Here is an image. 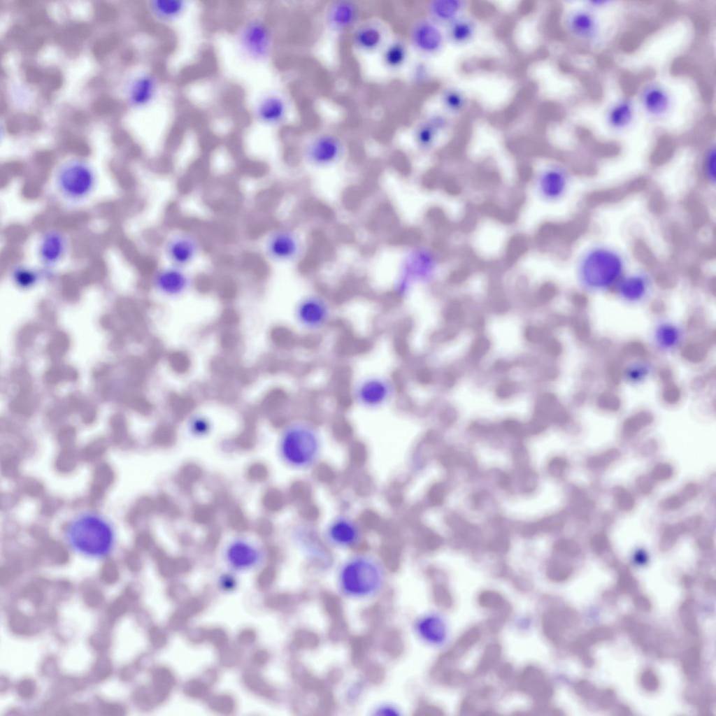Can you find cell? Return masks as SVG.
<instances>
[{
	"instance_id": "19",
	"label": "cell",
	"mask_w": 716,
	"mask_h": 716,
	"mask_svg": "<svg viewBox=\"0 0 716 716\" xmlns=\"http://www.w3.org/2000/svg\"><path fill=\"white\" fill-rule=\"evenodd\" d=\"M650 282L648 277L640 273L622 276L616 284L618 296L628 303L642 301L647 294Z\"/></svg>"
},
{
	"instance_id": "21",
	"label": "cell",
	"mask_w": 716,
	"mask_h": 716,
	"mask_svg": "<svg viewBox=\"0 0 716 716\" xmlns=\"http://www.w3.org/2000/svg\"><path fill=\"white\" fill-rule=\"evenodd\" d=\"M358 17L357 6L346 1L333 3L327 9L326 21L334 31H343L353 26Z\"/></svg>"
},
{
	"instance_id": "22",
	"label": "cell",
	"mask_w": 716,
	"mask_h": 716,
	"mask_svg": "<svg viewBox=\"0 0 716 716\" xmlns=\"http://www.w3.org/2000/svg\"><path fill=\"white\" fill-rule=\"evenodd\" d=\"M156 92L157 82L155 78L149 74H142L131 82L127 96L131 106L141 108L148 105L153 100Z\"/></svg>"
},
{
	"instance_id": "33",
	"label": "cell",
	"mask_w": 716,
	"mask_h": 716,
	"mask_svg": "<svg viewBox=\"0 0 716 716\" xmlns=\"http://www.w3.org/2000/svg\"><path fill=\"white\" fill-rule=\"evenodd\" d=\"M228 556L230 561L236 566H250L257 559V552L249 545L243 542H236L229 549Z\"/></svg>"
},
{
	"instance_id": "25",
	"label": "cell",
	"mask_w": 716,
	"mask_h": 716,
	"mask_svg": "<svg viewBox=\"0 0 716 716\" xmlns=\"http://www.w3.org/2000/svg\"><path fill=\"white\" fill-rule=\"evenodd\" d=\"M477 32V24L473 19L461 16L447 26L445 38L455 45L471 43Z\"/></svg>"
},
{
	"instance_id": "27",
	"label": "cell",
	"mask_w": 716,
	"mask_h": 716,
	"mask_svg": "<svg viewBox=\"0 0 716 716\" xmlns=\"http://www.w3.org/2000/svg\"><path fill=\"white\" fill-rule=\"evenodd\" d=\"M682 336L680 327L671 322H660L654 331L655 344L662 351L675 349L680 343Z\"/></svg>"
},
{
	"instance_id": "9",
	"label": "cell",
	"mask_w": 716,
	"mask_h": 716,
	"mask_svg": "<svg viewBox=\"0 0 716 716\" xmlns=\"http://www.w3.org/2000/svg\"><path fill=\"white\" fill-rule=\"evenodd\" d=\"M409 40L417 52L430 57L436 56L443 50L446 38L438 24L429 17H423L412 24Z\"/></svg>"
},
{
	"instance_id": "38",
	"label": "cell",
	"mask_w": 716,
	"mask_h": 716,
	"mask_svg": "<svg viewBox=\"0 0 716 716\" xmlns=\"http://www.w3.org/2000/svg\"><path fill=\"white\" fill-rule=\"evenodd\" d=\"M443 315L448 324L456 326L462 323L465 317L464 310H463L462 307L458 303L449 304Z\"/></svg>"
},
{
	"instance_id": "8",
	"label": "cell",
	"mask_w": 716,
	"mask_h": 716,
	"mask_svg": "<svg viewBox=\"0 0 716 716\" xmlns=\"http://www.w3.org/2000/svg\"><path fill=\"white\" fill-rule=\"evenodd\" d=\"M345 146L337 136L322 134L310 140L303 149V157L310 165L326 167L334 165L343 157Z\"/></svg>"
},
{
	"instance_id": "4",
	"label": "cell",
	"mask_w": 716,
	"mask_h": 716,
	"mask_svg": "<svg viewBox=\"0 0 716 716\" xmlns=\"http://www.w3.org/2000/svg\"><path fill=\"white\" fill-rule=\"evenodd\" d=\"M280 446L282 454L289 464L297 467L307 466L318 455V434L313 426L296 423L285 430Z\"/></svg>"
},
{
	"instance_id": "26",
	"label": "cell",
	"mask_w": 716,
	"mask_h": 716,
	"mask_svg": "<svg viewBox=\"0 0 716 716\" xmlns=\"http://www.w3.org/2000/svg\"><path fill=\"white\" fill-rule=\"evenodd\" d=\"M39 245V255L46 264L59 262L65 251V240L61 234L56 231L46 233Z\"/></svg>"
},
{
	"instance_id": "40",
	"label": "cell",
	"mask_w": 716,
	"mask_h": 716,
	"mask_svg": "<svg viewBox=\"0 0 716 716\" xmlns=\"http://www.w3.org/2000/svg\"><path fill=\"white\" fill-rule=\"evenodd\" d=\"M504 430L513 435L520 436L524 433V427L516 420L509 419L503 422Z\"/></svg>"
},
{
	"instance_id": "20",
	"label": "cell",
	"mask_w": 716,
	"mask_h": 716,
	"mask_svg": "<svg viewBox=\"0 0 716 716\" xmlns=\"http://www.w3.org/2000/svg\"><path fill=\"white\" fill-rule=\"evenodd\" d=\"M466 2L461 0H433L427 6L429 18L438 25L446 27L463 16Z\"/></svg>"
},
{
	"instance_id": "54",
	"label": "cell",
	"mask_w": 716,
	"mask_h": 716,
	"mask_svg": "<svg viewBox=\"0 0 716 716\" xmlns=\"http://www.w3.org/2000/svg\"><path fill=\"white\" fill-rule=\"evenodd\" d=\"M508 483L509 480L508 477L505 474L501 475V478H499V484L501 485V486L506 487L508 485Z\"/></svg>"
},
{
	"instance_id": "29",
	"label": "cell",
	"mask_w": 716,
	"mask_h": 716,
	"mask_svg": "<svg viewBox=\"0 0 716 716\" xmlns=\"http://www.w3.org/2000/svg\"><path fill=\"white\" fill-rule=\"evenodd\" d=\"M352 40L359 50L371 52L380 47L383 40V34L378 27L362 26L355 31Z\"/></svg>"
},
{
	"instance_id": "24",
	"label": "cell",
	"mask_w": 716,
	"mask_h": 716,
	"mask_svg": "<svg viewBox=\"0 0 716 716\" xmlns=\"http://www.w3.org/2000/svg\"><path fill=\"white\" fill-rule=\"evenodd\" d=\"M635 117V110L631 101L622 99L613 103L606 114V122L612 129L622 131L631 124Z\"/></svg>"
},
{
	"instance_id": "23",
	"label": "cell",
	"mask_w": 716,
	"mask_h": 716,
	"mask_svg": "<svg viewBox=\"0 0 716 716\" xmlns=\"http://www.w3.org/2000/svg\"><path fill=\"white\" fill-rule=\"evenodd\" d=\"M159 288L170 295H178L187 287L189 280L179 267L172 266L161 270L156 276Z\"/></svg>"
},
{
	"instance_id": "36",
	"label": "cell",
	"mask_w": 716,
	"mask_h": 716,
	"mask_svg": "<svg viewBox=\"0 0 716 716\" xmlns=\"http://www.w3.org/2000/svg\"><path fill=\"white\" fill-rule=\"evenodd\" d=\"M650 367L644 362H636L630 365L625 371V376L628 381L633 383H638L644 380L650 373Z\"/></svg>"
},
{
	"instance_id": "49",
	"label": "cell",
	"mask_w": 716,
	"mask_h": 716,
	"mask_svg": "<svg viewBox=\"0 0 716 716\" xmlns=\"http://www.w3.org/2000/svg\"><path fill=\"white\" fill-rule=\"evenodd\" d=\"M539 531L537 524H530L525 525L523 529L522 534L524 537H530Z\"/></svg>"
},
{
	"instance_id": "48",
	"label": "cell",
	"mask_w": 716,
	"mask_h": 716,
	"mask_svg": "<svg viewBox=\"0 0 716 716\" xmlns=\"http://www.w3.org/2000/svg\"><path fill=\"white\" fill-rule=\"evenodd\" d=\"M545 348L547 353L550 355H557L559 348L557 342L553 339H545Z\"/></svg>"
},
{
	"instance_id": "16",
	"label": "cell",
	"mask_w": 716,
	"mask_h": 716,
	"mask_svg": "<svg viewBox=\"0 0 716 716\" xmlns=\"http://www.w3.org/2000/svg\"><path fill=\"white\" fill-rule=\"evenodd\" d=\"M565 25L573 36L585 41L595 40L600 34L597 18L587 10L571 12L566 18Z\"/></svg>"
},
{
	"instance_id": "46",
	"label": "cell",
	"mask_w": 716,
	"mask_h": 716,
	"mask_svg": "<svg viewBox=\"0 0 716 716\" xmlns=\"http://www.w3.org/2000/svg\"><path fill=\"white\" fill-rule=\"evenodd\" d=\"M415 67L416 68L413 72L414 78H415L418 81H422V80H424L428 75V69L427 68V66L424 64H419Z\"/></svg>"
},
{
	"instance_id": "28",
	"label": "cell",
	"mask_w": 716,
	"mask_h": 716,
	"mask_svg": "<svg viewBox=\"0 0 716 716\" xmlns=\"http://www.w3.org/2000/svg\"><path fill=\"white\" fill-rule=\"evenodd\" d=\"M184 0H155L150 3L152 13L162 22H173L179 18L187 8Z\"/></svg>"
},
{
	"instance_id": "31",
	"label": "cell",
	"mask_w": 716,
	"mask_h": 716,
	"mask_svg": "<svg viewBox=\"0 0 716 716\" xmlns=\"http://www.w3.org/2000/svg\"><path fill=\"white\" fill-rule=\"evenodd\" d=\"M408 49L401 41H394L387 45L382 54V62L389 69L400 68L406 62Z\"/></svg>"
},
{
	"instance_id": "53",
	"label": "cell",
	"mask_w": 716,
	"mask_h": 716,
	"mask_svg": "<svg viewBox=\"0 0 716 716\" xmlns=\"http://www.w3.org/2000/svg\"><path fill=\"white\" fill-rule=\"evenodd\" d=\"M589 3L592 7L601 8L606 6L608 4H610L611 2L608 1H592Z\"/></svg>"
},
{
	"instance_id": "5",
	"label": "cell",
	"mask_w": 716,
	"mask_h": 716,
	"mask_svg": "<svg viewBox=\"0 0 716 716\" xmlns=\"http://www.w3.org/2000/svg\"><path fill=\"white\" fill-rule=\"evenodd\" d=\"M56 185L61 194L71 200L85 198L93 189L94 174L86 162L73 159L64 163L56 173Z\"/></svg>"
},
{
	"instance_id": "18",
	"label": "cell",
	"mask_w": 716,
	"mask_h": 716,
	"mask_svg": "<svg viewBox=\"0 0 716 716\" xmlns=\"http://www.w3.org/2000/svg\"><path fill=\"white\" fill-rule=\"evenodd\" d=\"M255 116L262 124L276 125L286 117L287 108L285 99L276 94H266L262 96L255 106Z\"/></svg>"
},
{
	"instance_id": "34",
	"label": "cell",
	"mask_w": 716,
	"mask_h": 716,
	"mask_svg": "<svg viewBox=\"0 0 716 716\" xmlns=\"http://www.w3.org/2000/svg\"><path fill=\"white\" fill-rule=\"evenodd\" d=\"M491 342L485 336H480L472 342L468 354L471 363H479L489 353Z\"/></svg>"
},
{
	"instance_id": "32",
	"label": "cell",
	"mask_w": 716,
	"mask_h": 716,
	"mask_svg": "<svg viewBox=\"0 0 716 716\" xmlns=\"http://www.w3.org/2000/svg\"><path fill=\"white\" fill-rule=\"evenodd\" d=\"M440 99L444 110L451 114L461 113L467 106L466 95L456 88L445 89L441 93Z\"/></svg>"
},
{
	"instance_id": "10",
	"label": "cell",
	"mask_w": 716,
	"mask_h": 716,
	"mask_svg": "<svg viewBox=\"0 0 716 716\" xmlns=\"http://www.w3.org/2000/svg\"><path fill=\"white\" fill-rule=\"evenodd\" d=\"M295 315L303 327L311 331L318 330L329 322L331 308L323 297L311 294L300 300L296 307Z\"/></svg>"
},
{
	"instance_id": "47",
	"label": "cell",
	"mask_w": 716,
	"mask_h": 716,
	"mask_svg": "<svg viewBox=\"0 0 716 716\" xmlns=\"http://www.w3.org/2000/svg\"><path fill=\"white\" fill-rule=\"evenodd\" d=\"M516 363L522 366H533L538 363V359L533 355H525L518 358Z\"/></svg>"
},
{
	"instance_id": "12",
	"label": "cell",
	"mask_w": 716,
	"mask_h": 716,
	"mask_svg": "<svg viewBox=\"0 0 716 716\" xmlns=\"http://www.w3.org/2000/svg\"><path fill=\"white\" fill-rule=\"evenodd\" d=\"M267 256L275 262L295 260L301 254L299 238L290 230L279 229L271 232L265 243Z\"/></svg>"
},
{
	"instance_id": "43",
	"label": "cell",
	"mask_w": 716,
	"mask_h": 716,
	"mask_svg": "<svg viewBox=\"0 0 716 716\" xmlns=\"http://www.w3.org/2000/svg\"><path fill=\"white\" fill-rule=\"evenodd\" d=\"M399 714L398 708L390 704H382L374 710V715H394Z\"/></svg>"
},
{
	"instance_id": "14",
	"label": "cell",
	"mask_w": 716,
	"mask_h": 716,
	"mask_svg": "<svg viewBox=\"0 0 716 716\" xmlns=\"http://www.w3.org/2000/svg\"><path fill=\"white\" fill-rule=\"evenodd\" d=\"M639 101L644 112L655 119L665 117L671 108L669 92L664 86L655 83L647 84L642 88Z\"/></svg>"
},
{
	"instance_id": "39",
	"label": "cell",
	"mask_w": 716,
	"mask_h": 716,
	"mask_svg": "<svg viewBox=\"0 0 716 716\" xmlns=\"http://www.w3.org/2000/svg\"><path fill=\"white\" fill-rule=\"evenodd\" d=\"M524 336L528 342L534 344L541 343L546 339L543 328L533 324L525 328Z\"/></svg>"
},
{
	"instance_id": "1",
	"label": "cell",
	"mask_w": 716,
	"mask_h": 716,
	"mask_svg": "<svg viewBox=\"0 0 716 716\" xmlns=\"http://www.w3.org/2000/svg\"><path fill=\"white\" fill-rule=\"evenodd\" d=\"M624 268L621 254L614 248L600 245L588 248L581 255L576 273L585 289L600 292L616 285L623 276Z\"/></svg>"
},
{
	"instance_id": "15",
	"label": "cell",
	"mask_w": 716,
	"mask_h": 716,
	"mask_svg": "<svg viewBox=\"0 0 716 716\" xmlns=\"http://www.w3.org/2000/svg\"><path fill=\"white\" fill-rule=\"evenodd\" d=\"M448 126L447 117L440 113L431 114L420 122L414 130V141L422 150L431 149L440 134Z\"/></svg>"
},
{
	"instance_id": "52",
	"label": "cell",
	"mask_w": 716,
	"mask_h": 716,
	"mask_svg": "<svg viewBox=\"0 0 716 716\" xmlns=\"http://www.w3.org/2000/svg\"><path fill=\"white\" fill-rule=\"evenodd\" d=\"M561 462L558 459H554L550 461L549 464V471L552 475H558L561 471Z\"/></svg>"
},
{
	"instance_id": "6",
	"label": "cell",
	"mask_w": 716,
	"mask_h": 716,
	"mask_svg": "<svg viewBox=\"0 0 716 716\" xmlns=\"http://www.w3.org/2000/svg\"><path fill=\"white\" fill-rule=\"evenodd\" d=\"M237 43L244 57L254 62H264L268 58L273 46L271 29L259 20H250L240 29Z\"/></svg>"
},
{
	"instance_id": "7",
	"label": "cell",
	"mask_w": 716,
	"mask_h": 716,
	"mask_svg": "<svg viewBox=\"0 0 716 716\" xmlns=\"http://www.w3.org/2000/svg\"><path fill=\"white\" fill-rule=\"evenodd\" d=\"M436 267V259L429 250L422 248L412 250L403 261L396 291L399 294H405L413 281L429 278Z\"/></svg>"
},
{
	"instance_id": "30",
	"label": "cell",
	"mask_w": 716,
	"mask_h": 716,
	"mask_svg": "<svg viewBox=\"0 0 716 716\" xmlns=\"http://www.w3.org/2000/svg\"><path fill=\"white\" fill-rule=\"evenodd\" d=\"M328 536L334 544L349 546L353 545L357 540L358 530L352 522L339 519L330 525Z\"/></svg>"
},
{
	"instance_id": "2",
	"label": "cell",
	"mask_w": 716,
	"mask_h": 716,
	"mask_svg": "<svg viewBox=\"0 0 716 716\" xmlns=\"http://www.w3.org/2000/svg\"><path fill=\"white\" fill-rule=\"evenodd\" d=\"M66 539L70 546L88 557L108 554L115 544L112 525L101 515L85 513L74 517L67 525Z\"/></svg>"
},
{
	"instance_id": "42",
	"label": "cell",
	"mask_w": 716,
	"mask_h": 716,
	"mask_svg": "<svg viewBox=\"0 0 716 716\" xmlns=\"http://www.w3.org/2000/svg\"><path fill=\"white\" fill-rule=\"evenodd\" d=\"M514 364H515L509 360L500 359L494 363L493 368L496 373L503 374L510 371Z\"/></svg>"
},
{
	"instance_id": "51",
	"label": "cell",
	"mask_w": 716,
	"mask_h": 716,
	"mask_svg": "<svg viewBox=\"0 0 716 716\" xmlns=\"http://www.w3.org/2000/svg\"><path fill=\"white\" fill-rule=\"evenodd\" d=\"M444 496V489L441 485H436L432 492V498L434 501L438 503H440Z\"/></svg>"
},
{
	"instance_id": "13",
	"label": "cell",
	"mask_w": 716,
	"mask_h": 716,
	"mask_svg": "<svg viewBox=\"0 0 716 716\" xmlns=\"http://www.w3.org/2000/svg\"><path fill=\"white\" fill-rule=\"evenodd\" d=\"M568 182L566 171L559 166L552 165L540 173L536 187L541 198L547 201H556L564 196Z\"/></svg>"
},
{
	"instance_id": "17",
	"label": "cell",
	"mask_w": 716,
	"mask_h": 716,
	"mask_svg": "<svg viewBox=\"0 0 716 716\" xmlns=\"http://www.w3.org/2000/svg\"><path fill=\"white\" fill-rule=\"evenodd\" d=\"M198 243L188 234H178L171 238L166 245V253L176 267L189 264L197 255Z\"/></svg>"
},
{
	"instance_id": "41",
	"label": "cell",
	"mask_w": 716,
	"mask_h": 716,
	"mask_svg": "<svg viewBox=\"0 0 716 716\" xmlns=\"http://www.w3.org/2000/svg\"><path fill=\"white\" fill-rule=\"evenodd\" d=\"M457 418L458 413L457 410L452 406H448L441 413L442 421L448 426H450L454 424Z\"/></svg>"
},
{
	"instance_id": "11",
	"label": "cell",
	"mask_w": 716,
	"mask_h": 716,
	"mask_svg": "<svg viewBox=\"0 0 716 716\" xmlns=\"http://www.w3.org/2000/svg\"><path fill=\"white\" fill-rule=\"evenodd\" d=\"M393 391V385L389 380L382 377L371 376L357 383L354 390V398L359 405L374 408L387 402Z\"/></svg>"
},
{
	"instance_id": "44",
	"label": "cell",
	"mask_w": 716,
	"mask_h": 716,
	"mask_svg": "<svg viewBox=\"0 0 716 716\" xmlns=\"http://www.w3.org/2000/svg\"><path fill=\"white\" fill-rule=\"evenodd\" d=\"M508 547V540L505 536H498L490 543V547L497 552H504Z\"/></svg>"
},
{
	"instance_id": "45",
	"label": "cell",
	"mask_w": 716,
	"mask_h": 716,
	"mask_svg": "<svg viewBox=\"0 0 716 716\" xmlns=\"http://www.w3.org/2000/svg\"><path fill=\"white\" fill-rule=\"evenodd\" d=\"M192 428L197 434H203L207 431L208 424L203 418L196 417L192 422Z\"/></svg>"
},
{
	"instance_id": "37",
	"label": "cell",
	"mask_w": 716,
	"mask_h": 716,
	"mask_svg": "<svg viewBox=\"0 0 716 716\" xmlns=\"http://www.w3.org/2000/svg\"><path fill=\"white\" fill-rule=\"evenodd\" d=\"M519 388L520 387L515 381L503 380L497 384L495 388V395L501 400L508 399L517 394Z\"/></svg>"
},
{
	"instance_id": "35",
	"label": "cell",
	"mask_w": 716,
	"mask_h": 716,
	"mask_svg": "<svg viewBox=\"0 0 716 716\" xmlns=\"http://www.w3.org/2000/svg\"><path fill=\"white\" fill-rule=\"evenodd\" d=\"M716 153L714 145L710 146L704 157L703 171L706 180L711 184H715L716 179Z\"/></svg>"
},
{
	"instance_id": "50",
	"label": "cell",
	"mask_w": 716,
	"mask_h": 716,
	"mask_svg": "<svg viewBox=\"0 0 716 716\" xmlns=\"http://www.w3.org/2000/svg\"><path fill=\"white\" fill-rule=\"evenodd\" d=\"M457 379V373L452 371H448L444 377V384L448 388H450L455 385Z\"/></svg>"
},
{
	"instance_id": "3",
	"label": "cell",
	"mask_w": 716,
	"mask_h": 716,
	"mask_svg": "<svg viewBox=\"0 0 716 716\" xmlns=\"http://www.w3.org/2000/svg\"><path fill=\"white\" fill-rule=\"evenodd\" d=\"M385 573L374 559L357 556L346 561L337 575V587L346 598L355 600L371 599L385 585Z\"/></svg>"
}]
</instances>
